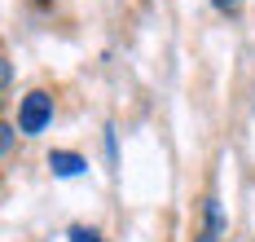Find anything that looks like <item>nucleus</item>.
I'll return each mask as SVG.
<instances>
[{
  "mask_svg": "<svg viewBox=\"0 0 255 242\" xmlns=\"http://www.w3.org/2000/svg\"><path fill=\"white\" fill-rule=\"evenodd\" d=\"M53 123V97L49 93H26L22 97V106H18V132H26V136H35V132H44Z\"/></svg>",
  "mask_w": 255,
  "mask_h": 242,
  "instance_id": "1",
  "label": "nucleus"
},
{
  "mask_svg": "<svg viewBox=\"0 0 255 242\" xmlns=\"http://www.w3.org/2000/svg\"><path fill=\"white\" fill-rule=\"evenodd\" d=\"M49 167H53V176H62V181H71V176H79L88 163L79 159L75 150H53L49 154Z\"/></svg>",
  "mask_w": 255,
  "mask_h": 242,
  "instance_id": "2",
  "label": "nucleus"
},
{
  "mask_svg": "<svg viewBox=\"0 0 255 242\" xmlns=\"http://www.w3.org/2000/svg\"><path fill=\"white\" fill-rule=\"evenodd\" d=\"M71 242H102V234L88 229V225H75V229H71Z\"/></svg>",
  "mask_w": 255,
  "mask_h": 242,
  "instance_id": "3",
  "label": "nucleus"
},
{
  "mask_svg": "<svg viewBox=\"0 0 255 242\" xmlns=\"http://www.w3.org/2000/svg\"><path fill=\"white\" fill-rule=\"evenodd\" d=\"M211 4H216L220 13H229V18H233V13H238V9H242V0H211Z\"/></svg>",
  "mask_w": 255,
  "mask_h": 242,
  "instance_id": "4",
  "label": "nucleus"
},
{
  "mask_svg": "<svg viewBox=\"0 0 255 242\" xmlns=\"http://www.w3.org/2000/svg\"><path fill=\"white\" fill-rule=\"evenodd\" d=\"M0 145H4V154H9V150H13V128H9V123H4V128H0Z\"/></svg>",
  "mask_w": 255,
  "mask_h": 242,
  "instance_id": "5",
  "label": "nucleus"
}]
</instances>
